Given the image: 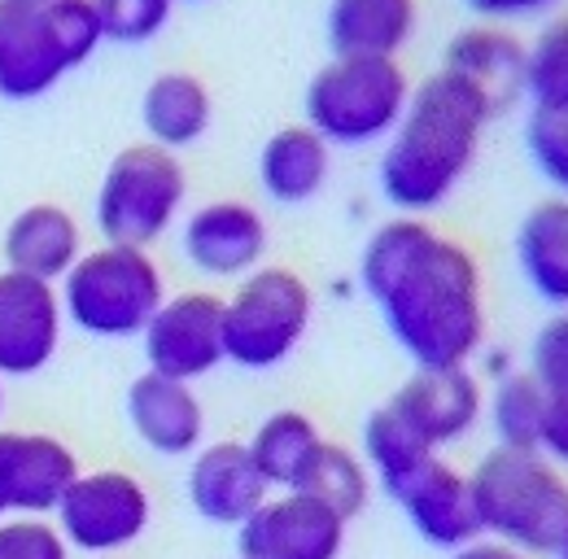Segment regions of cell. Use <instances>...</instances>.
<instances>
[{"label":"cell","instance_id":"17","mask_svg":"<svg viewBox=\"0 0 568 559\" xmlns=\"http://www.w3.org/2000/svg\"><path fill=\"white\" fill-rule=\"evenodd\" d=\"M394 502L403 507L412 529L425 538L428 547H437V551H459V547L481 538L473 481H468V472H459L442 455L433 464H425L407 486L398 489Z\"/></svg>","mask_w":568,"mask_h":559},{"label":"cell","instance_id":"11","mask_svg":"<svg viewBox=\"0 0 568 559\" xmlns=\"http://www.w3.org/2000/svg\"><path fill=\"white\" fill-rule=\"evenodd\" d=\"M71 70L49 4L0 0V101H40Z\"/></svg>","mask_w":568,"mask_h":559},{"label":"cell","instance_id":"37","mask_svg":"<svg viewBox=\"0 0 568 559\" xmlns=\"http://www.w3.org/2000/svg\"><path fill=\"white\" fill-rule=\"evenodd\" d=\"M0 416H4V380H0Z\"/></svg>","mask_w":568,"mask_h":559},{"label":"cell","instance_id":"5","mask_svg":"<svg viewBox=\"0 0 568 559\" xmlns=\"http://www.w3.org/2000/svg\"><path fill=\"white\" fill-rule=\"evenodd\" d=\"M412 79L398 58H333L306 83V128L333 149L376 144L403 123Z\"/></svg>","mask_w":568,"mask_h":559},{"label":"cell","instance_id":"27","mask_svg":"<svg viewBox=\"0 0 568 559\" xmlns=\"http://www.w3.org/2000/svg\"><path fill=\"white\" fill-rule=\"evenodd\" d=\"M486 416L503 450H538L547 424V389L529 372H507L486 398Z\"/></svg>","mask_w":568,"mask_h":559},{"label":"cell","instance_id":"16","mask_svg":"<svg viewBox=\"0 0 568 559\" xmlns=\"http://www.w3.org/2000/svg\"><path fill=\"white\" fill-rule=\"evenodd\" d=\"M128 424L141 437V446H149L162 459H180L206 446V407L197 398L193 385L158 376V372H141L128 385Z\"/></svg>","mask_w":568,"mask_h":559},{"label":"cell","instance_id":"38","mask_svg":"<svg viewBox=\"0 0 568 559\" xmlns=\"http://www.w3.org/2000/svg\"><path fill=\"white\" fill-rule=\"evenodd\" d=\"M556 559H568V542L560 547V551H556Z\"/></svg>","mask_w":568,"mask_h":559},{"label":"cell","instance_id":"23","mask_svg":"<svg viewBox=\"0 0 568 559\" xmlns=\"http://www.w3.org/2000/svg\"><path fill=\"white\" fill-rule=\"evenodd\" d=\"M328 175H333V144L306 123L281 128L258 153V184L281 206H302L320 197Z\"/></svg>","mask_w":568,"mask_h":559},{"label":"cell","instance_id":"21","mask_svg":"<svg viewBox=\"0 0 568 559\" xmlns=\"http://www.w3.org/2000/svg\"><path fill=\"white\" fill-rule=\"evenodd\" d=\"M214 123V101L211 88L202 74L193 70H162L149 79L141 92V128L149 144L158 149H189L211 132Z\"/></svg>","mask_w":568,"mask_h":559},{"label":"cell","instance_id":"33","mask_svg":"<svg viewBox=\"0 0 568 559\" xmlns=\"http://www.w3.org/2000/svg\"><path fill=\"white\" fill-rule=\"evenodd\" d=\"M529 376L547 389V398H568V311L542 324L529 358Z\"/></svg>","mask_w":568,"mask_h":559},{"label":"cell","instance_id":"8","mask_svg":"<svg viewBox=\"0 0 568 559\" xmlns=\"http://www.w3.org/2000/svg\"><path fill=\"white\" fill-rule=\"evenodd\" d=\"M153 520V498L141 477L119 468L79 472L62 502L53 507V525L67 547L88 559H119L136 547Z\"/></svg>","mask_w":568,"mask_h":559},{"label":"cell","instance_id":"12","mask_svg":"<svg viewBox=\"0 0 568 559\" xmlns=\"http://www.w3.org/2000/svg\"><path fill=\"white\" fill-rule=\"evenodd\" d=\"M79 455L53 433L0 428V520L53 516L62 494L79 477Z\"/></svg>","mask_w":568,"mask_h":559},{"label":"cell","instance_id":"29","mask_svg":"<svg viewBox=\"0 0 568 559\" xmlns=\"http://www.w3.org/2000/svg\"><path fill=\"white\" fill-rule=\"evenodd\" d=\"M525 96L534 110H568V13H556L525 44Z\"/></svg>","mask_w":568,"mask_h":559},{"label":"cell","instance_id":"13","mask_svg":"<svg viewBox=\"0 0 568 559\" xmlns=\"http://www.w3.org/2000/svg\"><path fill=\"white\" fill-rule=\"evenodd\" d=\"M184 258L211 280H245L263 267L272 232L263 210L241 197H219L197 206L180 227Z\"/></svg>","mask_w":568,"mask_h":559},{"label":"cell","instance_id":"35","mask_svg":"<svg viewBox=\"0 0 568 559\" xmlns=\"http://www.w3.org/2000/svg\"><path fill=\"white\" fill-rule=\"evenodd\" d=\"M551 464L568 468V398H547V424H542V446Z\"/></svg>","mask_w":568,"mask_h":559},{"label":"cell","instance_id":"6","mask_svg":"<svg viewBox=\"0 0 568 559\" xmlns=\"http://www.w3.org/2000/svg\"><path fill=\"white\" fill-rule=\"evenodd\" d=\"M189 202V171L171 149L158 144H128L110 157L101 189H97V232L110 245H136L149 250L162 241Z\"/></svg>","mask_w":568,"mask_h":559},{"label":"cell","instance_id":"39","mask_svg":"<svg viewBox=\"0 0 568 559\" xmlns=\"http://www.w3.org/2000/svg\"><path fill=\"white\" fill-rule=\"evenodd\" d=\"M36 4H44V0H36Z\"/></svg>","mask_w":568,"mask_h":559},{"label":"cell","instance_id":"14","mask_svg":"<svg viewBox=\"0 0 568 559\" xmlns=\"http://www.w3.org/2000/svg\"><path fill=\"white\" fill-rule=\"evenodd\" d=\"M62 328L58 284L0 272V380L44 372L62 349Z\"/></svg>","mask_w":568,"mask_h":559},{"label":"cell","instance_id":"9","mask_svg":"<svg viewBox=\"0 0 568 559\" xmlns=\"http://www.w3.org/2000/svg\"><path fill=\"white\" fill-rule=\"evenodd\" d=\"M144 363L158 376L171 380H202L223 358V297L206 288L166 293V302L153 311V319L141 333Z\"/></svg>","mask_w":568,"mask_h":559},{"label":"cell","instance_id":"2","mask_svg":"<svg viewBox=\"0 0 568 559\" xmlns=\"http://www.w3.org/2000/svg\"><path fill=\"white\" fill-rule=\"evenodd\" d=\"M498 110L468 79L437 70L420 88H412L403 123L385 140L381 157V193L403 214L437 210L473 171L486 123Z\"/></svg>","mask_w":568,"mask_h":559},{"label":"cell","instance_id":"32","mask_svg":"<svg viewBox=\"0 0 568 559\" xmlns=\"http://www.w3.org/2000/svg\"><path fill=\"white\" fill-rule=\"evenodd\" d=\"M0 559H71V547L58 533L53 516H4Z\"/></svg>","mask_w":568,"mask_h":559},{"label":"cell","instance_id":"34","mask_svg":"<svg viewBox=\"0 0 568 559\" xmlns=\"http://www.w3.org/2000/svg\"><path fill=\"white\" fill-rule=\"evenodd\" d=\"M556 4H560V0H468V9H473L477 18L498 22V27L525 22V18H542V13H551Z\"/></svg>","mask_w":568,"mask_h":559},{"label":"cell","instance_id":"4","mask_svg":"<svg viewBox=\"0 0 568 559\" xmlns=\"http://www.w3.org/2000/svg\"><path fill=\"white\" fill-rule=\"evenodd\" d=\"M62 315L79 333L101 342H128L141 337L153 311L166 302V280L149 250L136 245H110L83 250L79 263L58 284Z\"/></svg>","mask_w":568,"mask_h":559},{"label":"cell","instance_id":"36","mask_svg":"<svg viewBox=\"0 0 568 559\" xmlns=\"http://www.w3.org/2000/svg\"><path fill=\"white\" fill-rule=\"evenodd\" d=\"M450 559H534V556H525V551H516V547H503L495 538H477V542L450 551Z\"/></svg>","mask_w":568,"mask_h":559},{"label":"cell","instance_id":"22","mask_svg":"<svg viewBox=\"0 0 568 559\" xmlns=\"http://www.w3.org/2000/svg\"><path fill=\"white\" fill-rule=\"evenodd\" d=\"M416 0H333L328 44L333 58H398L416 35Z\"/></svg>","mask_w":568,"mask_h":559},{"label":"cell","instance_id":"26","mask_svg":"<svg viewBox=\"0 0 568 559\" xmlns=\"http://www.w3.org/2000/svg\"><path fill=\"white\" fill-rule=\"evenodd\" d=\"M433 459H437V450L389 403L367 416V424H363V464L385 486L389 498H398V489Z\"/></svg>","mask_w":568,"mask_h":559},{"label":"cell","instance_id":"20","mask_svg":"<svg viewBox=\"0 0 568 559\" xmlns=\"http://www.w3.org/2000/svg\"><path fill=\"white\" fill-rule=\"evenodd\" d=\"M450 74L468 79L477 92L490 96V105L503 110L516 96H525V44L498 27V22H473L446 44V67Z\"/></svg>","mask_w":568,"mask_h":559},{"label":"cell","instance_id":"28","mask_svg":"<svg viewBox=\"0 0 568 559\" xmlns=\"http://www.w3.org/2000/svg\"><path fill=\"white\" fill-rule=\"evenodd\" d=\"M297 494L333 507L342 520H355L358 511L367 507V498H372V472H367V464L351 446H337V441L324 437V446L315 450L311 468L297 481Z\"/></svg>","mask_w":568,"mask_h":559},{"label":"cell","instance_id":"25","mask_svg":"<svg viewBox=\"0 0 568 559\" xmlns=\"http://www.w3.org/2000/svg\"><path fill=\"white\" fill-rule=\"evenodd\" d=\"M245 446H250V459L263 472L267 489L281 494V489H297L315 450L324 446V433L306 411H272Z\"/></svg>","mask_w":568,"mask_h":559},{"label":"cell","instance_id":"15","mask_svg":"<svg viewBox=\"0 0 568 559\" xmlns=\"http://www.w3.org/2000/svg\"><path fill=\"white\" fill-rule=\"evenodd\" d=\"M433 450L464 441L486 416V389L473 367H416V376L389 398Z\"/></svg>","mask_w":568,"mask_h":559},{"label":"cell","instance_id":"10","mask_svg":"<svg viewBox=\"0 0 568 559\" xmlns=\"http://www.w3.org/2000/svg\"><path fill=\"white\" fill-rule=\"evenodd\" d=\"M346 529L351 520H342L333 507L297 489H281L267 494V502L236 529V547L241 559H342Z\"/></svg>","mask_w":568,"mask_h":559},{"label":"cell","instance_id":"24","mask_svg":"<svg viewBox=\"0 0 568 559\" xmlns=\"http://www.w3.org/2000/svg\"><path fill=\"white\" fill-rule=\"evenodd\" d=\"M516 263L529 288L568 311V197H551L525 214L516 232Z\"/></svg>","mask_w":568,"mask_h":559},{"label":"cell","instance_id":"1","mask_svg":"<svg viewBox=\"0 0 568 559\" xmlns=\"http://www.w3.org/2000/svg\"><path fill=\"white\" fill-rule=\"evenodd\" d=\"M358 280L416 367H468L486 346L481 267L425 218L381 223L363 245Z\"/></svg>","mask_w":568,"mask_h":559},{"label":"cell","instance_id":"19","mask_svg":"<svg viewBox=\"0 0 568 559\" xmlns=\"http://www.w3.org/2000/svg\"><path fill=\"white\" fill-rule=\"evenodd\" d=\"M79 254H83V227L58 202L22 206L0 236L4 272L44 280V284H62V276L79 263Z\"/></svg>","mask_w":568,"mask_h":559},{"label":"cell","instance_id":"31","mask_svg":"<svg viewBox=\"0 0 568 559\" xmlns=\"http://www.w3.org/2000/svg\"><path fill=\"white\" fill-rule=\"evenodd\" d=\"M525 144L542 180L568 197V110H534L525 123Z\"/></svg>","mask_w":568,"mask_h":559},{"label":"cell","instance_id":"7","mask_svg":"<svg viewBox=\"0 0 568 559\" xmlns=\"http://www.w3.org/2000/svg\"><path fill=\"white\" fill-rule=\"evenodd\" d=\"M311 319V284L288 267L263 263L258 272L236 280L232 297H223V358L245 372H272L302 346Z\"/></svg>","mask_w":568,"mask_h":559},{"label":"cell","instance_id":"30","mask_svg":"<svg viewBox=\"0 0 568 559\" xmlns=\"http://www.w3.org/2000/svg\"><path fill=\"white\" fill-rule=\"evenodd\" d=\"M110 44H149L166 31L175 0H92Z\"/></svg>","mask_w":568,"mask_h":559},{"label":"cell","instance_id":"18","mask_svg":"<svg viewBox=\"0 0 568 559\" xmlns=\"http://www.w3.org/2000/svg\"><path fill=\"white\" fill-rule=\"evenodd\" d=\"M267 481L250 459L245 441H211L193 450L189 464V502L202 520L241 529L263 502H267Z\"/></svg>","mask_w":568,"mask_h":559},{"label":"cell","instance_id":"3","mask_svg":"<svg viewBox=\"0 0 568 559\" xmlns=\"http://www.w3.org/2000/svg\"><path fill=\"white\" fill-rule=\"evenodd\" d=\"M473 481L481 538L516 547L525 556H556L568 542V472L542 450L495 446Z\"/></svg>","mask_w":568,"mask_h":559}]
</instances>
